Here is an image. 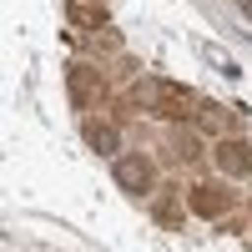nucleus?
Instances as JSON below:
<instances>
[{"label":"nucleus","mask_w":252,"mask_h":252,"mask_svg":"<svg viewBox=\"0 0 252 252\" xmlns=\"http://www.w3.org/2000/svg\"><path fill=\"white\" fill-rule=\"evenodd\" d=\"M116 187L126 197H146L157 187V161L146 157V152H121L116 157Z\"/></svg>","instance_id":"obj_2"},{"label":"nucleus","mask_w":252,"mask_h":252,"mask_svg":"<svg viewBox=\"0 0 252 252\" xmlns=\"http://www.w3.org/2000/svg\"><path fill=\"white\" fill-rule=\"evenodd\" d=\"M187 207H192L197 217H222V212H232V187H222V182H192V187H187Z\"/></svg>","instance_id":"obj_4"},{"label":"nucleus","mask_w":252,"mask_h":252,"mask_svg":"<svg viewBox=\"0 0 252 252\" xmlns=\"http://www.w3.org/2000/svg\"><path fill=\"white\" fill-rule=\"evenodd\" d=\"M212 161H217V172H222V177H232V182L252 177V146H247L242 136H217Z\"/></svg>","instance_id":"obj_3"},{"label":"nucleus","mask_w":252,"mask_h":252,"mask_svg":"<svg viewBox=\"0 0 252 252\" xmlns=\"http://www.w3.org/2000/svg\"><path fill=\"white\" fill-rule=\"evenodd\" d=\"M66 91L76 101V111H96L101 101H111V81L101 76L91 61H71L66 66Z\"/></svg>","instance_id":"obj_1"},{"label":"nucleus","mask_w":252,"mask_h":252,"mask_svg":"<svg viewBox=\"0 0 252 252\" xmlns=\"http://www.w3.org/2000/svg\"><path fill=\"white\" fill-rule=\"evenodd\" d=\"M172 157L177 161H202V141L192 131H172Z\"/></svg>","instance_id":"obj_6"},{"label":"nucleus","mask_w":252,"mask_h":252,"mask_svg":"<svg viewBox=\"0 0 252 252\" xmlns=\"http://www.w3.org/2000/svg\"><path fill=\"white\" fill-rule=\"evenodd\" d=\"M157 222L161 227H182V207L177 202H157Z\"/></svg>","instance_id":"obj_7"},{"label":"nucleus","mask_w":252,"mask_h":252,"mask_svg":"<svg viewBox=\"0 0 252 252\" xmlns=\"http://www.w3.org/2000/svg\"><path fill=\"white\" fill-rule=\"evenodd\" d=\"M81 136H86V146L96 157H121V126L106 121V116H86L81 121Z\"/></svg>","instance_id":"obj_5"}]
</instances>
